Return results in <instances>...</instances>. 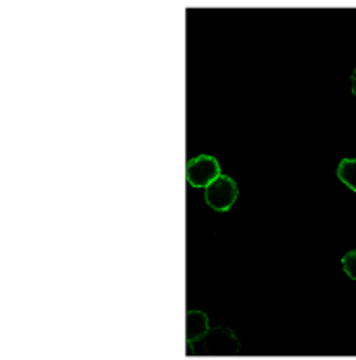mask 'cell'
I'll list each match as a JSON object with an SVG mask.
<instances>
[{
	"label": "cell",
	"instance_id": "1",
	"mask_svg": "<svg viewBox=\"0 0 356 360\" xmlns=\"http://www.w3.org/2000/svg\"><path fill=\"white\" fill-rule=\"evenodd\" d=\"M220 177L219 161L210 155H198L186 165V181L192 188H208L215 179Z\"/></svg>",
	"mask_w": 356,
	"mask_h": 360
},
{
	"label": "cell",
	"instance_id": "2",
	"mask_svg": "<svg viewBox=\"0 0 356 360\" xmlns=\"http://www.w3.org/2000/svg\"><path fill=\"white\" fill-rule=\"evenodd\" d=\"M237 195H239V188H237L235 179H231L227 175H220L219 179H215L204 190V200L215 212H227L235 204Z\"/></svg>",
	"mask_w": 356,
	"mask_h": 360
},
{
	"label": "cell",
	"instance_id": "3",
	"mask_svg": "<svg viewBox=\"0 0 356 360\" xmlns=\"http://www.w3.org/2000/svg\"><path fill=\"white\" fill-rule=\"evenodd\" d=\"M204 335H208V317L202 311H188V317H186V340H188V344H196Z\"/></svg>",
	"mask_w": 356,
	"mask_h": 360
},
{
	"label": "cell",
	"instance_id": "4",
	"mask_svg": "<svg viewBox=\"0 0 356 360\" xmlns=\"http://www.w3.org/2000/svg\"><path fill=\"white\" fill-rule=\"evenodd\" d=\"M336 173H338V179L344 186H348L352 192H356V159H342L338 163Z\"/></svg>",
	"mask_w": 356,
	"mask_h": 360
},
{
	"label": "cell",
	"instance_id": "5",
	"mask_svg": "<svg viewBox=\"0 0 356 360\" xmlns=\"http://www.w3.org/2000/svg\"><path fill=\"white\" fill-rule=\"evenodd\" d=\"M342 270L346 272V276L356 280V250L348 251V253L342 257Z\"/></svg>",
	"mask_w": 356,
	"mask_h": 360
},
{
	"label": "cell",
	"instance_id": "6",
	"mask_svg": "<svg viewBox=\"0 0 356 360\" xmlns=\"http://www.w3.org/2000/svg\"><path fill=\"white\" fill-rule=\"evenodd\" d=\"M350 81H352V95L356 97V68L355 72H352V77H350Z\"/></svg>",
	"mask_w": 356,
	"mask_h": 360
}]
</instances>
